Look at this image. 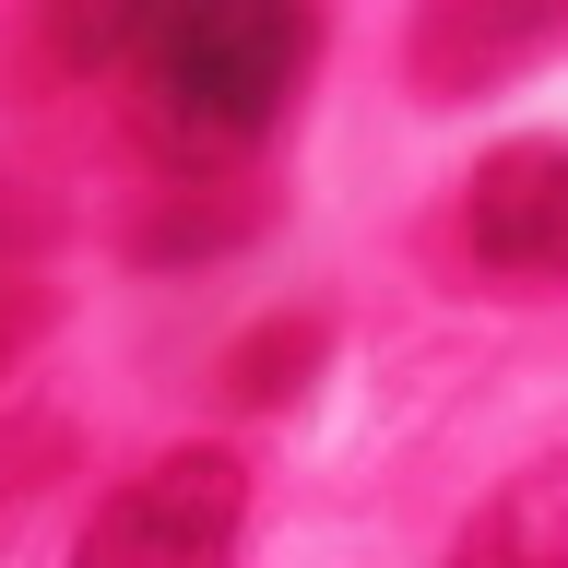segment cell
<instances>
[{"label":"cell","instance_id":"cell-5","mask_svg":"<svg viewBox=\"0 0 568 568\" xmlns=\"http://www.w3.org/2000/svg\"><path fill=\"white\" fill-rule=\"evenodd\" d=\"M545 36H557L545 12H426V24H415V71H426V83H462V71L532 60Z\"/></svg>","mask_w":568,"mask_h":568},{"label":"cell","instance_id":"cell-1","mask_svg":"<svg viewBox=\"0 0 568 568\" xmlns=\"http://www.w3.org/2000/svg\"><path fill=\"white\" fill-rule=\"evenodd\" d=\"M308 60H320V12H296V0H190V12H154L131 71L154 95V119H166V142L248 154L296 106Z\"/></svg>","mask_w":568,"mask_h":568},{"label":"cell","instance_id":"cell-4","mask_svg":"<svg viewBox=\"0 0 568 568\" xmlns=\"http://www.w3.org/2000/svg\"><path fill=\"white\" fill-rule=\"evenodd\" d=\"M450 568H568V462H521V474L462 521Z\"/></svg>","mask_w":568,"mask_h":568},{"label":"cell","instance_id":"cell-3","mask_svg":"<svg viewBox=\"0 0 568 568\" xmlns=\"http://www.w3.org/2000/svg\"><path fill=\"white\" fill-rule=\"evenodd\" d=\"M462 248L497 284H568V142H497L462 178Z\"/></svg>","mask_w":568,"mask_h":568},{"label":"cell","instance_id":"cell-2","mask_svg":"<svg viewBox=\"0 0 568 568\" xmlns=\"http://www.w3.org/2000/svg\"><path fill=\"white\" fill-rule=\"evenodd\" d=\"M237 532H248L237 450H154L131 486L95 497L71 568H237Z\"/></svg>","mask_w":568,"mask_h":568},{"label":"cell","instance_id":"cell-6","mask_svg":"<svg viewBox=\"0 0 568 568\" xmlns=\"http://www.w3.org/2000/svg\"><path fill=\"white\" fill-rule=\"evenodd\" d=\"M320 344H332V332H320L308 308H296V320H261V332L225 355V390H237V403H284V390L320 367Z\"/></svg>","mask_w":568,"mask_h":568},{"label":"cell","instance_id":"cell-7","mask_svg":"<svg viewBox=\"0 0 568 568\" xmlns=\"http://www.w3.org/2000/svg\"><path fill=\"white\" fill-rule=\"evenodd\" d=\"M142 36H154V12H60V60L106 71V60H142Z\"/></svg>","mask_w":568,"mask_h":568}]
</instances>
